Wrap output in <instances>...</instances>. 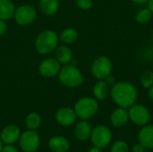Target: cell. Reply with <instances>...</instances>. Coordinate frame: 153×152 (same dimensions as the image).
Masks as SVG:
<instances>
[{
    "mask_svg": "<svg viewBox=\"0 0 153 152\" xmlns=\"http://www.w3.org/2000/svg\"><path fill=\"white\" fill-rule=\"evenodd\" d=\"M110 96L118 107L129 108L135 104L138 99V91L133 83L129 82H119L111 87Z\"/></svg>",
    "mask_w": 153,
    "mask_h": 152,
    "instance_id": "cell-1",
    "label": "cell"
},
{
    "mask_svg": "<svg viewBox=\"0 0 153 152\" xmlns=\"http://www.w3.org/2000/svg\"><path fill=\"white\" fill-rule=\"evenodd\" d=\"M61 83L68 88H78L83 82V76L81 71L73 65H65L58 73Z\"/></svg>",
    "mask_w": 153,
    "mask_h": 152,
    "instance_id": "cell-2",
    "label": "cell"
},
{
    "mask_svg": "<svg viewBox=\"0 0 153 152\" xmlns=\"http://www.w3.org/2000/svg\"><path fill=\"white\" fill-rule=\"evenodd\" d=\"M58 43L57 34L54 30H47L39 34L35 41V47L39 54H49L56 49Z\"/></svg>",
    "mask_w": 153,
    "mask_h": 152,
    "instance_id": "cell-3",
    "label": "cell"
},
{
    "mask_svg": "<svg viewBox=\"0 0 153 152\" xmlns=\"http://www.w3.org/2000/svg\"><path fill=\"white\" fill-rule=\"evenodd\" d=\"M99 110V103L96 99L84 97L77 100L74 105L76 116L82 120H87L96 115Z\"/></svg>",
    "mask_w": 153,
    "mask_h": 152,
    "instance_id": "cell-4",
    "label": "cell"
},
{
    "mask_svg": "<svg viewBox=\"0 0 153 152\" xmlns=\"http://www.w3.org/2000/svg\"><path fill=\"white\" fill-rule=\"evenodd\" d=\"M112 70V61L109 57L106 56H100L96 57L91 65V73L98 80H105L108 76L111 74Z\"/></svg>",
    "mask_w": 153,
    "mask_h": 152,
    "instance_id": "cell-5",
    "label": "cell"
},
{
    "mask_svg": "<svg viewBox=\"0 0 153 152\" xmlns=\"http://www.w3.org/2000/svg\"><path fill=\"white\" fill-rule=\"evenodd\" d=\"M91 141L94 147L103 149L109 145L112 141V133L105 125H98L91 130Z\"/></svg>",
    "mask_w": 153,
    "mask_h": 152,
    "instance_id": "cell-6",
    "label": "cell"
},
{
    "mask_svg": "<svg viewBox=\"0 0 153 152\" xmlns=\"http://www.w3.org/2000/svg\"><path fill=\"white\" fill-rule=\"evenodd\" d=\"M129 120L135 125L144 126L151 119V113L147 107L142 104H134L129 108Z\"/></svg>",
    "mask_w": 153,
    "mask_h": 152,
    "instance_id": "cell-7",
    "label": "cell"
},
{
    "mask_svg": "<svg viewBox=\"0 0 153 152\" xmlns=\"http://www.w3.org/2000/svg\"><path fill=\"white\" fill-rule=\"evenodd\" d=\"M39 135L35 130H28L21 133L19 144L23 151L35 152L39 149Z\"/></svg>",
    "mask_w": 153,
    "mask_h": 152,
    "instance_id": "cell-8",
    "label": "cell"
},
{
    "mask_svg": "<svg viewBox=\"0 0 153 152\" xmlns=\"http://www.w3.org/2000/svg\"><path fill=\"white\" fill-rule=\"evenodd\" d=\"M13 15H14L15 22L19 25L26 26L32 23L35 21L37 17V12L33 6L23 4L19 6L15 10Z\"/></svg>",
    "mask_w": 153,
    "mask_h": 152,
    "instance_id": "cell-9",
    "label": "cell"
},
{
    "mask_svg": "<svg viewBox=\"0 0 153 152\" xmlns=\"http://www.w3.org/2000/svg\"><path fill=\"white\" fill-rule=\"evenodd\" d=\"M60 71V63L56 58H48L42 61L39 66V73L44 77H53Z\"/></svg>",
    "mask_w": 153,
    "mask_h": 152,
    "instance_id": "cell-10",
    "label": "cell"
},
{
    "mask_svg": "<svg viewBox=\"0 0 153 152\" xmlns=\"http://www.w3.org/2000/svg\"><path fill=\"white\" fill-rule=\"evenodd\" d=\"M76 114L74 109L70 108H61L56 114V120L63 126L72 125L76 120Z\"/></svg>",
    "mask_w": 153,
    "mask_h": 152,
    "instance_id": "cell-11",
    "label": "cell"
},
{
    "mask_svg": "<svg viewBox=\"0 0 153 152\" xmlns=\"http://www.w3.org/2000/svg\"><path fill=\"white\" fill-rule=\"evenodd\" d=\"M21 136V131L16 125H7L1 133V140L5 144H13L19 141Z\"/></svg>",
    "mask_w": 153,
    "mask_h": 152,
    "instance_id": "cell-12",
    "label": "cell"
},
{
    "mask_svg": "<svg viewBox=\"0 0 153 152\" xmlns=\"http://www.w3.org/2000/svg\"><path fill=\"white\" fill-rule=\"evenodd\" d=\"M129 121V114L126 108H118L115 109L110 116V122L113 126L120 128L125 126Z\"/></svg>",
    "mask_w": 153,
    "mask_h": 152,
    "instance_id": "cell-13",
    "label": "cell"
},
{
    "mask_svg": "<svg viewBox=\"0 0 153 152\" xmlns=\"http://www.w3.org/2000/svg\"><path fill=\"white\" fill-rule=\"evenodd\" d=\"M138 140L146 149H153V125H146L140 130Z\"/></svg>",
    "mask_w": 153,
    "mask_h": 152,
    "instance_id": "cell-14",
    "label": "cell"
},
{
    "mask_svg": "<svg viewBox=\"0 0 153 152\" xmlns=\"http://www.w3.org/2000/svg\"><path fill=\"white\" fill-rule=\"evenodd\" d=\"M91 130L92 129L91 127V125L86 120H82L75 126L74 129L75 138L80 142H85L91 137Z\"/></svg>",
    "mask_w": 153,
    "mask_h": 152,
    "instance_id": "cell-15",
    "label": "cell"
},
{
    "mask_svg": "<svg viewBox=\"0 0 153 152\" xmlns=\"http://www.w3.org/2000/svg\"><path fill=\"white\" fill-rule=\"evenodd\" d=\"M48 147L53 152H66L70 148V143L63 136H54L48 141Z\"/></svg>",
    "mask_w": 153,
    "mask_h": 152,
    "instance_id": "cell-16",
    "label": "cell"
},
{
    "mask_svg": "<svg viewBox=\"0 0 153 152\" xmlns=\"http://www.w3.org/2000/svg\"><path fill=\"white\" fill-rule=\"evenodd\" d=\"M110 86L104 80H100L93 87V96L96 99L104 100L110 95Z\"/></svg>",
    "mask_w": 153,
    "mask_h": 152,
    "instance_id": "cell-17",
    "label": "cell"
},
{
    "mask_svg": "<svg viewBox=\"0 0 153 152\" xmlns=\"http://www.w3.org/2000/svg\"><path fill=\"white\" fill-rule=\"evenodd\" d=\"M55 56H56V59L60 64H63V65L69 64L73 59L72 58L73 54H72L71 49L68 47L65 46V45H62V46H59V47H56V49H55Z\"/></svg>",
    "mask_w": 153,
    "mask_h": 152,
    "instance_id": "cell-18",
    "label": "cell"
},
{
    "mask_svg": "<svg viewBox=\"0 0 153 152\" xmlns=\"http://www.w3.org/2000/svg\"><path fill=\"white\" fill-rule=\"evenodd\" d=\"M14 4L10 0H0V19L8 20L13 16Z\"/></svg>",
    "mask_w": 153,
    "mask_h": 152,
    "instance_id": "cell-19",
    "label": "cell"
},
{
    "mask_svg": "<svg viewBox=\"0 0 153 152\" xmlns=\"http://www.w3.org/2000/svg\"><path fill=\"white\" fill-rule=\"evenodd\" d=\"M59 7L58 0H40L39 8L41 12L47 15L54 14Z\"/></svg>",
    "mask_w": 153,
    "mask_h": 152,
    "instance_id": "cell-20",
    "label": "cell"
},
{
    "mask_svg": "<svg viewBox=\"0 0 153 152\" xmlns=\"http://www.w3.org/2000/svg\"><path fill=\"white\" fill-rule=\"evenodd\" d=\"M78 39V32L73 28L65 29L60 35V39L66 44H73Z\"/></svg>",
    "mask_w": 153,
    "mask_h": 152,
    "instance_id": "cell-21",
    "label": "cell"
},
{
    "mask_svg": "<svg viewBox=\"0 0 153 152\" xmlns=\"http://www.w3.org/2000/svg\"><path fill=\"white\" fill-rule=\"evenodd\" d=\"M25 124L29 130H36L41 125V117L37 113H30L27 116Z\"/></svg>",
    "mask_w": 153,
    "mask_h": 152,
    "instance_id": "cell-22",
    "label": "cell"
},
{
    "mask_svg": "<svg viewBox=\"0 0 153 152\" xmlns=\"http://www.w3.org/2000/svg\"><path fill=\"white\" fill-rule=\"evenodd\" d=\"M152 13L149 10L148 7L146 8H143L141 10H139L135 15V20L138 23L140 24H145L147 22H149L152 17Z\"/></svg>",
    "mask_w": 153,
    "mask_h": 152,
    "instance_id": "cell-23",
    "label": "cell"
},
{
    "mask_svg": "<svg viewBox=\"0 0 153 152\" xmlns=\"http://www.w3.org/2000/svg\"><path fill=\"white\" fill-rule=\"evenodd\" d=\"M140 82L144 89H150L153 85V72L151 70L144 71L140 77Z\"/></svg>",
    "mask_w": 153,
    "mask_h": 152,
    "instance_id": "cell-24",
    "label": "cell"
},
{
    "mask_svg": "<svg viewBox=\"0 0 153 152\" xmlns=\"http://www.w3.org/2000/svg\"><path fill=\"white\" fill-rule=\"evenodd\" d=\"M110 152H130V149L126 142L117 141L112 145Z\"/></svg>",
    "mask_w": 153,
    "mask_h": 152,
    "instance_id": "cell-25",
    "label": "cell"
},
{
    "mask_svg": "<svg viewBox=\"0 0 153 152\" xmlns=\"http://www.w3.org/2000/svg\"><path fill=\"white\" fill-rule=\"evenodd\" d=\"M77 6L82 10H89L93 4V0H76Z\"/></svg>",
    "mask_w": 153,
    "mask_h": 152,
    "instance_id": "cell-26",
    "label": "cell"
},
{
    "mask_svg": "<svg viewBox=\"0 0 153 152\" xmlns=\"http://www.w3.org/2000/svg\"><path fill=\"white\" fill-rule=\"evenodd\" d=\"M1 152H19V151L16 147L13 146V144H6L3 146Z\"/></svg>",
    "mask_w": 153,
    "mask_h": 152,
    "instance_id": "cell-27",
    "label": "cell"
},
{
    "mask_svg": "<svg viewBox=\"0 0 153 152\" xmlns=\"http://www.w3.org/2000/svg\"><path fill=\"white\" fill-rule=\"evenodd\" d=\"M7 30V24L4 20L0 19V36L4 35Z\"/></svg>",
    "mask_w": 153,
    "mask_h": 152,
    "instance_id": "cell-28",
    "label": "cell"
},
{
    "mask_svg": "<svg viewBox=\"0 0 153 152\" xmlns=\"http://www.w3.org/2000/svg\"><path fill=\"white\" fill-rule=\"evenodd\" d=\"M145 151H146V148L144 146H143L141 143H138L133 147L132 152H146Z\"/></svg>",
    "mask_w": 153,
    "mask_h": 152,
    "instance_id": "cell-29",
    "label": "cell"
},
{
    "mask_svg": "<svg viewBox=\"0 0 153 152\" xmlns=\"http://www.w3.org/2000/svg\"><path fill=\"white\" fill-rule=\"evenodd\" d=\"M104 81H105V82H106L109 86H111V87L116 83V79H115V77H114V76H112L111 74H110L109 76H108Z\"/></svg>",
    "mask_w": 153,
    "mask_h": 152,
    "instance_id": "cell-30",
    "label": "cell"
},
{
    "mask_svg": "<svg viewBox=\"0 0 153 152\" xmlns=\"http://www.w3.org/2000/svg\"><path fill=\"white\" fill-rule=\"evenodd\" d=\"M131 1L134 4H145L148 3L149 0H131Z\"/></svg>",
    "mask_w": 153,
    "mask_h": 152,
    "instance_id": "cell-31",
    "label": "cell"
},
{
    "mask_svg": "<svg viewBox=\"0 0 153 152\" xmlns=\"http://www.w3.org/2000/svg\"><path fill=\"white\" fill-rule=\"evenodd\" d=\"M147 7L149 8V10L153 13V0H149L147 3Z\"/></svg>",
    "mask_w": 153,
    "mask_h": 152,
    "instance_id": "cell-32",
    "label": "cell"
},
{
    "mask_svg": "<svg viewBox=\"0 0 153 152\" xmlns=\"http://www.w3.org/2000/svg\"><path fill=\"white\" fill-rule=\"evenodd\" d=\"M148 95H149L150 99L153 100V85L150 89H148Z\"/></svg>",
    "mask_w": 153,
    "mask_h": 152,
    "instance_id": "cell-33",
    "label": "cell"
},
{
    "mask_svg": "<svg viewBox=\"0 0 153 152\" xmlns=\"http://www.w3.org/2000/svg\"><path fill=\"white\" fill-rule=\"evenodd\" d=\"M88 152H102L101 151V149H100V148H97V147H93V148H91V149H90Z\"/></svg>",
    "mask_w": 153,
    "mask_h": 152,
    "instance_id": "cell-34",
    "label": "cell"
},
{
    "mask_svg": "<svg viewBox=\"0 0 153 152\" xmlns=\"http://www.w3.org/2000/svg\"><path fill=\"white\" fill-rule=\"evenodd\" d=\"M2 148H3V142H2V140L0 138V152L2 151Z\"/></svg>",
    "mask_w": 153,
    "mask_h": 152,
    "instance_id": "cell-35",
    "label": "cell"
}]
</instances>
